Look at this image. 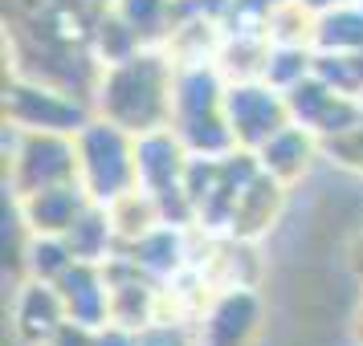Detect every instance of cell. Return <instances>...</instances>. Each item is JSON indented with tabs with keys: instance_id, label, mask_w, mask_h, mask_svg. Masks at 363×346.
Here are the masks:
<instances>
[{
	"instance_id": "6da1fadb",
	"label": "cell",
	"mask_w": 363,
	"mask_h": 346,
	"mask_svg": "<svg viewBox=\"0 0 363 346\" xmlns=\"http://www.w3.org/2000/svg\"><path fill=\"white\" fill-rule=\"evenodd\" d=\"M176 53L167 45H143V50L102 66L99 82L90 90L94 115L111 118L131 134H147L160 127H172V94H176Z\"/></svg>"
},
{
	"instance_id": "7a4b0ae2",
	"label": "cell",
	"mask_w": 363,
	"mask_h": 346,
	"mask_svg": "<svg viewBox=\"0 0 363 346\" xmlns=\"http://www.w3.org/2000/svg\"><path fill=\"white\" fill-rule=\"evenodd\" d=\"M78 180L94 204H115L139 188V163H135V134L111 118L94 115L78 131Z\"/></svg>"
},
{
	"instance_id": "3957f363",
	"label": "cell",
	"mask_w": 363,
	"mask_h": 346,
	"mask_svg": "<svg viewBox=\"0 0 363 346\" xmlns=\"http://www.w3.org/2000/svg\"><path fill=\"white\" fill-rule=\"evenodd\" d=\"M4 163H9V196L45 192L78 180V134L62 131H21L4 122Z\"/></svg>"
},
{
	"instance_id": "277c9868",
	"label": "cell",
	"mask_w": 363,
	"mask_h": 346,
	"mask_svg": "<svg viewBox=\"0 0 363 346\" xmlns=\"http://www.w3.org/2000/svg\"><path fill=\"white\" fill-rule=\"evenodd\" d=\"M94 118V106L86 94L69 86L45 82L33 74H17L4 86V122H13L21 131H62L78 134Z\"/></svg>"
},
{
	"instance_id": "5b68a950",
	"label": "cell",
	"mask_w": 363,
	"mask_h": 346,
	"mask_svg": "<svg viewBox=\"0 0 363 346\" xmlns=\"http://www.w3.org/2000/svg\"><path fill=\"white\" fill-rule=\"evenodd\" d=\"M225 118L237 134V147L257 151L281 127H290V106H286V94L278 86H269L265 78H229Z\"/></svg>"
},
{
	"instance_id": "8992f818",
	"label": "cell",
	"mask_w": 363,
	"mask_h": 346,
	"mask_svg": "<svg viewBox=\"0 0 363 346\" xmlns=\"http://www.w3.org/2000/svg\"><path fill=\"white\" fill-rule=\"evenodd\" d=\"M265 322V301L249 281H229L200 306L196 346H253Z\"/></svg>"
},
{
	"instance_id": "52a82bcc",
	"label": "cell",
	"mask_w": 363,
	"mask_h": 346,
	"mask_svg": "<svg viewBox=\"0 0 363 346\" xmlns=\"http://www.w3.org/2000/svg\"><path fill=\"white\" fill-rule=\"evenodd\" d=\"M286 106H290V122L306 127L323 143L343 139V134H351L363 122V98L327 86L318 74L302 78L298 86H290L286 90Z\"/></svg>"
},
{
	"instance_id": "ba28073f",
	"label": "cell",
	"mask_w": 363,
	"mask_h": 346,
	"mask_svg": "<svg viewBox=\"0 0 363 346\" xmlns=\"http://www.w3.org/2000/svg\"><path fill=\"white\" fill-rule=\"evenodd\" d=\"M9 322H13L17 346H50V342H57V334L69 326L66 297H62V289H57L53 281L25 277L17 289H13Z\"/></svg>"
},
{
	"instance_id": "9c48e42d",
	"label": "cell",
	"mask_w": 363,
	"mask_h": 346,
	"mask_svg": "<svg viewBox=\"0 0 363 346\" xmlns=\"http://www.w3.org/2000/svg\"><path fill=\"white\" fill-rule=\"evenodd\" d=\"M106 273H111V322L131 330L151 326L160 318V306H164L160 281L147 277L123 248L106 261Z\"/></svg>"
},
{
	"instance_id": "30bf717a",
	"label": "cell",
	"mask_w": 363,
	"mask_h": 346,
	"mask_svg": "<svg viewBox=\"0 0 363 346\" xmlns=\"http://www.w3.org/2000/svg\"><path fill=\"white\" fill-rule=\"evenodd\" d=\"M17 204V220L25 232H50V236H66L78 216L94 204L90 192L82 188V180L74 183H57V188H45V192H29V196H13Z\"/></svg>"
},
{
	"instance_id": "8fae6325",
	"label": "cell",
	"mask_w": 363,
	"mask_h": 346,
	"mask_svg": "<svg viewBox=\"0 0 363 346\" xmlns=\"http://www.w3.org/2000/svg\"><path fill=\"white\" fill-rule=\"evenodd\" d=\"M57 289L66 297V313L74 326L102 330L111 322V273H106V265L74 261L69 273L57 281Z\"/></svg>"
},
{
	"instance_id": "7c38bea8",
	"label": "cell",
	"mask_w": 363,
	"mask_h": 346,
	"mask_svg": "<svg viewBox=\"0 0 363 346\" xmlns=\"http://www.w3.org/2000/svg\"><path fill=\"white\" fill-rule=\"evenodd\" d=\"M281 204H286V183L274 180V175H265V171H257L245 183V192L237 196V208H233V220H229V232L225 236L237 241V245L262 241L265 232L278 224Z\"/></svg>"
},
{
	"instance_id": "4fadbf2b",
	"label": "cell",
	"mask_w": 363,
	"mask_h": 346,
	"mask_svg": "<svg viewBox=\"0 0 363 346\" xmlns=\"http://www.w3.org/2000/svg\"><path fill=\"white\" fill-rule=\"evenodd\" d=\"M318 151H323V139L311 134L306 127L290 122V127H281L269 143H262L253 155H257V163H262L265 175H274V180H281L290 188V183H298L314 167Z\"/></svg>"
},
{
	"instance_id": "5bb4252c",
	"label": "cell",
	"mask_w": 363,
	"mask_h": 346,
	"mask_svg": "<svg viewBox=\"0 0 363 346\" xmlns=\"http://www.w3.org/2000/svg\"><path fill=\"white\" fill-rule=\"evenodd\" d=\"M184 224H155L151 232H143L139 241L131 245H123V253L131 257L147 277L155 281H176L184 273V265H188V245H184Z\"/></svg>"
},
{
	"instance_id": "9a60e30c",
	"label": "cell",
	"mask_w": 363,
	"mask_h": 346,
	"mask_svg": "<svg viewBox=\"0 0 363 346\" xmlns=\"http://www.w3.org/2000/svg\"><path fill=\"white\" fill-rule=\"evenodd\" d=\"M314 53H363V0H347L311 21Z\"/></svg>"
},
{
	"instance_id": "2e32d148",
	"label": "cell",
	"mask_w": 363,
	"mask_h": 346,
	"mask_svg": "<svg viewBox=\"0 0 363 346\" xmlns=\"http://www.w3.org/2000/svg\"><path fill=\"white\" fill-rule=\"evenodd\" d=\"M69 248H74V257L78 261H94V265H106L115 257L123 241H118V229H115V216L106 204H90L82 216H78V224L66 232Z\"/></svg>"
},
{
	"instance_id": "e0dca14e",
	"label": "cell",
	"mask_w": 363,
	"mask_h": 346,
	"mask_svg": "<svg viewBox=\"0 0 363 346\" xmlns=\"http://www.w3.org/2000/svg\"><path fill=\"white\" fill-rule=\"evenodd\" d=\"M111 8L143 37V45H167L184 21V0H115Z\"/></svg>"
},
{
	"instance_id": "ac0fdd59",
	"label": "cell",
	"mask_w": 363,
	"mask_h": 346,
	"mask_svg": "<svg viewBox=\"0 0 363 346\" xmlns=\"http://www.w3.org/2000/svg\"><path fill=\"white\" fill-rule=\"evenodd\" d=\"M139 50H143V37L135 33V29H131L123 17H118L115 8H102L99 17H94L86 53L99 62V69H102V66H118V62L135 57Z\"/></svg>"
},
{
	"instance_id": "d6986e66",
	"label": "cell",
	"mask_w": 363,
	"mask_h": 346,
	"mask_svg": "<svg viewBox=\"0 0 363 346\" xmlns=\"http://www.w3.org/2000/svg\"><path fill=\"white\" fill-rule=\"evenodd\" d=\"M21 261H25V277L37 281H57L69 273V265L78 261L66 236H50V232H25V248H21Z\"/></svg>"
},
{
	"instance_id": "ffe728a7",
	"label": "cell",
	"mask_w": 363,
	"mask_h": 346,
	"mask_svg": "<svg viewBox=\"0 0 363 346\" xmlns=\"http://www.w3.org/2000/svg\"><path fill=\"white\" fill-rule=\"evenodd\" d=\"M314 74V45L311 41H269L265 50V66H262V78L269 86H278L281 94L298 86L302 78Z\"/></svg>"
},
{
	"instance_id": "44dd1931",
	"label": "cell",
	"mask_w": 363,
	"mask_h": 346,
	"mask_svg": "<svg viewBox=\"0 0 363 346\" xmlns=\"http://www.w3.org/2000/svg\"><path fill=\"white\" fill-rule=\"evenodd\" d=\"M139 346H196V334L180 322H164L155 318L151 326L139 330Z\"/></svg>"
},
{
	"instance_id": "7402d4cb",
	"label": "cell",
	"mask_w": 363,
	"mask_h": 346,
	"mask_svg": "<svg viewBox=\"0 0 363 346\" xmlns=\"http://www.w3.org/2000/svg\"><path fill=\"white\" fill-rule=\"evenodd\" d=\"M323 151H330V155H335L343 167H351V171H359V175H363V122L351 134H343V139L323 143Z\"/></svg>"
},
{
	"instance_id": "603a6c76",
	"label": "cell",
	"mask_w": 363,
	"mask_h": 346,
	"mask_svg": "<svg viewBox=\"0 0 363 346\" xmlns=\"http://www.w3.org/2000/svg\"><path fill=\"white\" fill-rule=\"evenodd\" d=\"M90 346H139V330L118 326V322H106L102 330H94Z\"/></svg>"
},
{
	"instance_id": "cb8c5ba5",
	"label": "cell",
	"mask_w": 363,
	"mask_h": 346,
	"mask_svg": "<svg viewBox=\"0 0 363 346\" xmlns=\"http://www.w3.org/2000/svg\"><path fill=\"white\" fill-rule=\"evenodd\" d=\"M90 338H94V330H82V326L69 322V326L57 334V342H50V346H90Z\"/></svg>"
},
{
	"instance_id": "d4e9b609",
	"label": "cell",
	"mask_w": 363,
	"mask_h": 346,
	"mask_svg": "<svg viewBox=\"0 0 363 346\" xmlns=\"http://www.w3.org/2000/svg\"><path fill=\"white\" fill-rule=\"evenodd\" d=\"M298 8H306L311 17H318V13H327V8H339V4H347V0H294Z\"/></svg>"
},
{
	"instance_id": "484cf974",
	"label": "cell",
	"mask_w": 363,
	"mask_h": 346,
	"mask_svg": "<svg viewBox=\"0 0 363 346\" xmlns=\"http://www.w3.org/2000/svg\"><path fill=\"white\" fill-rule=\"evenodd\" d=\"M351 269H355V277L363 281V236L355 241V248H351Z\"/></svg>"
},
{
	"instance_id": "4316f807",
	"label": "cell",
	"mask_w": 363,
	"mask_h": 346,
	"mask_svg": "<svg viewBox=\"0 0 363 346\" xmlns=\"http://www.w3.org/2000/svg\"><path fill=\"white\" fill-rule=\"evenodd\" d=\"M355 342L363 346V306H359V313H355Z\"/></svg>"
}]
</instances>
